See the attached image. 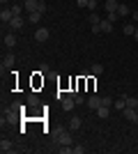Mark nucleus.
<instances>
[{
  "mask_svg": "<svg viewBox=\"0 0 138 154\" xmlns=\"http://www.w3.org/2000/svg\"><path fill=\"white\" fill-rule=\"evenodd\" d=\"M87 21H90L92 26H99V21H101V19H99L97 14H90V16H87Z\"/></svg>",
  "mask_w": 138,
  "mask_h": 154,
  "instance_id": "22",
  "label": "nucleus"
},
{
  "mask_svg": "<svg viewBox=\"0 0 138 154\" xmlns=\"http://www.w3.org/2000/svg\"><path fill=\"white\" fill-rule=\"evenodd\" d=\"M106 19L111 21V23H115V21H118V12H108V16H106Z\"/></svg>",
  "mask_w": 138,
  "mask_h": 154,
  "instance_id": "25",
  "label": "nucleus"
},
{
  "mask_svg": "<svg viewBox=\"0 0 138 154\" xmlns=\"http://www.w3.org/2000/svg\"><path fill=\"white\" fill-rule=\"evenodd\" d=\"M122 115L129 120V122H133V124H138V110L136 108H131V106H127L124 110H122Z\"/></svg>",
  "mask_w": 138,
  "mask_h": 154,
  "instance_id": "2",
  "label": "nucleus"
},
{
  "mask_svg": "<svg viewBox=\"0 0 138 154\" xmlns=\"http://www.w3.org/2000/svg\"><path fill=\"white\" fill-rule=\"evenodd\" d=\"M7 26L12 28V32H16V30H21V28H23V16H14L12 21H9V23H7Z\"/></svg>",
  "mask_w": 138,
  "mask_h": 154,
  "instance_id": "8",
  "label": "nucleus"
},
{
  "mask_svg": "<svg viewBox=\"0 0 138 154\" xmlns=\"http://www.w3.org/2000/svg\"><path fill=\"white\" fill-rule=\"evenodd\" d=\"M87 9H92V12H94V9H97V0H90V2H87Z\"/></svg>",
  "mask_w": 138,
  "mask_h": 154,
  "instance_id": "28",
  "label": "nucleus"
},
{
  "mask_svg": "<svg viewBox=\"0 0 138 154\" xmlns=\"http://www.w3.org/2000/svg\"><path fill=\"white\" fill-rule=\"evenodd\" d=\"M133 39H136V42H138V30H136V32H133Z\"/></svg>",
  "mask_w": 138,
  "mask_h": 154,
  "instance_id": "32",
  "label": "nucleus"
},
{
  "mask_svg": "<svg viewBox=\"0 0 138 154\" xmlns=\"http://www.w3.org/2000/svg\"><path fill=\"white\" fill-rule=\"evenodd\" d=\"M101 71H104V64H99V62H94V64H92V69H90V74H92V76H99V74H101Z\"/></svg>",
  "mask_w": 138,
  "mask_h": 154,
  "instance_id": "15",
  "label": "nucleus"
},
{
  "mask_svg": "<svg viewBox=\"0 0 138 154\" xmlns=\"http://www.w3.org/2000/svg\"><path fill=\"white\" fill-rule=\"evenodd\" d=\"M136 30H138V28H133L131 23H127V26L122 28V32H124V35H129V37H131V35H133V32H136Z\"/></svg>",
  "mask_w": 138,
  "mask_h": 154,
  "instance_id": "19",
  "label": "nucleus"
},
{
  "mask_svg": "<svg viewBox=\"0 0 138 154\" xmlns=\"http://www.w3.org/2000/svg\"><path fill=\"white\" fill-rule=\"evenodd\" d=\"M12 19H14L12 7H2V12H0V21H2V23H9Z\"/></svg>",
  "mask_w": 138,
  "mask_h": 154,
  "instance_id": "5",
  "label": "nucleus"
},
{
  "mask_svg": "<svg viewBox=\"0 0 138 154\" xmlns=\"http://www.w3.org/2000/svg\"><path fill=\"white\" fill-rule=\"evenodd\" d=\"M104 103V97H99V94H92L90 99H87V108H92V110H97L99 106Z\"/></svg>",
  "mask_w": 138,
  "mask_h": 154,
  "instance_id": "4",
  "label": "nucleus"
},
{
  "mask_svg": "<svg viewBox=\"0 0 138 154\" xmlns=\"http://www.w3.org/2000/svg\"><path fill=\"white\" fill-rule=\"evenodd\" d=\"M0 2H2V7H5V5H7V2H9V0H0Z\"/></svg>",
  "mask_w": 138,
  "mask_h": 154,
  "instance_id": "33",
  "label": "nucleus"
},
{
  "mask_svg": "<svg viewBox=\"0 0 138 154\" xmlns=\"http://www.w3.org/2000/svg\"><path fill=\"white\" fill-rule=\"evenodd\" d=\"M111 115V106H104V103H101V106H99L97 108V117H101V120H106V117Z\"/></svg>",
  "mask_w": 138,
  "mask_h": 154,
  "instance_id": "11",
  "label": "nucleus"
},
{
  "mask_svg": "<svg viewBox=\"0 0 138 154\" xmlns=\"http://www.w3.org/2000/svg\"><path fill=\"white\" fill-rule=\"evenodd\" d=\"M87 2H90V0H76V5H78V7H87Z\"/></svg>",
  "mask_w": 138,
  "mask_h": 154,
  "instance_id": "30",
  "label": "nucleus"
},
{
  "mask_svg": "<svg viewBox=\"0 0 138 154\" xmlns=\"http://www.w3.org/2000/svg\"><path fill=\"white\" fill-rule=\"evenodd\" d=\"M74 99H76V106H81V103H87V101H85V99H83V97H81V94H76V97H74Z\"/></svg>",
  "mask_w": 138,
  "mask_h": 154,
  "instance_id": "26",
  "label": "nucleus"
},
{
  "mask_svg": "<svg viewBox=\"0 0 138 154\" xmlns=\"http://www.w3.org/2000/svg\"><path fill=\"white\" fill-rule=\"evenodd\" d=\"M127 14H129V7L120 2V7H118V16H127Z\"/></svg>",
  "mask_w": 138,
  "mask_h": 154,
  "instance_id": "21",
  "label": "nucleus"
},
{
  "mask_svg": "<svg viewBox=\"0 0 138 154\" xmlns=\"http://www.w3.org/2000/svg\"><path fill=\"white\" fill-rule=\"evenodd\" d=\"M124 108H127V101H124V97H120L115 101V110H124Z\"/></svg>",
  "mask_w": 138,
  "mask_h": 154,
  "instance_id": "18",
  "label": "nucleus"
},
{
  "mask_svg": "<svg viewBox=\"0 0 138 154\" xmlns=\"http://www.w3.org/2000/svg\"><path fill=\"white\" fill-rule=\"evenodd\" d=\"M37 12H41V14L46 12V2H44V0H39V7H37Z\"/></svg>",
  "mask_w": 138,
  "mask_h": 154,
  "instance_id": "27",
  "label": "nucleus"
},
{
  "mask_svg": "<svg viewBox=\"0 0 138 154\" xmlns=\"http://www.w3.org/2000/svg\"><path fill=\"white\" fill-rule=\"evenodd\" d=\"M104 7H106V12H118L120 0H106V2H104Z\"/></svg>",
  "mask_w": 138,
  "mask_h": 154,
  "instance_id": "12",
  "label": "nucleus"
},
{
  "mask_svg": "<svg viewBox=\"0 0 138 154\" xmlns=\"http://www.w3.org/2000/svg\"><path fill=\"white\" fill-rule=\"evenodd\" d=\"M48 37H51V32H48V28H37V30H35V39H37L39 44H44V42H46Z\"/></svg>",
  "mask_w": 138,
  "mask_h": 154,
  "instance_id": "3",
  "label": "nucleus"
},
{
  "mask_svg": "<svg viewBox=\"0 0 138 154\" xmlns=\"http://www.w3.org/2000/svg\"><path fill=\"white\" fill-rule=\"evenodd\" d=\"M14 62H16V58H14L12 53H9V55H7V58L2 60V67H0V71H2V74H5L7 69H12V67H14Z\"/></svg>",
  "mask_w": 138,
  "mask_h": 154,
  "instance_id": "6",
  "label": "nucleus"
},
{
  "mask_svg": "<svg viewBox=\"0 0 138 154\" xmlns=\"http://www.w3.org/2000/svg\"><path fill=\"white\" fill-rule=\"evenodd\" d=\"M124 101H127V106H131V108H138V99H136V97L124 94Z\"/></svg>",
  "mask_w": 138,
  "mask_h": 154,
  "instance_id": "16",
  "label": "nucleus"
},
{
  "mask_svg": "<svg viewBox=\"0 0 138 154\" xmlns=\"http://www.w3.org/2000/svg\"><path fill=\"white\" fill-rule=\"evenodd\" d=\"M28 103H30V106H39V97L35 94V92H30V94H28Z\"/></svg>",
  "mask_w": 138,
  "mask_h": 154,
  "instance_id": "17",
  "label": "nucleus"
},
{
  "mask_svg": "<svg viewBox=\"0 0 138 154\" xmlns=\"http://www.w3.org/2000/svg\"><path fill=\"white\" fill-rule=\"evenodd\" d=\"M136 110H138V108H136Z\"/></svg>",
  "mask_w": 138,
  "mask_h": 154,
  "instance_id": "34",
  "label": "nucleus"
},
{
  "mask_svg": "<svg viewBox=\"0 0 138 154\" xmlns=\"http://www.w3.org/2000/svg\"><path fill=\"white\" fill-rule=\"evenodd\" d=\"M0 152H12V140L2 138V140H0Z\"/></svg>",
  "mask_w": 138,
  "mask_h": 154,
  "instance_id": "13",
  "label": "nucleus"
},
{
  "mask_svg": "<svg viewBox=\"0 0 138 154\" xmlns=\"http://www.w3.org/2000/svg\"><path fill=\"white\" fill-rule=\"evenodd\" d=\"M39 74H41V76H44V74H51V67H48L46 62H41V67H39Z\"/></svg>",
  "mask_w": 138,
  "mask_h": 154,
  "instance_id": "24",
  "label": "nucleus"
},
{
  "mask_svg": "<svg viewBox=\"0 0 138 154\" xmlns=\"http://www.w3.org/2000/svg\"><path fill=\"white\" fill-rule=\"evenodd\" d=\"M2 42H5L7 48H14V46H16V35H14V32H7L5 37H2Z\"/></svg>",
  "mask_w": 138,
  "mask_h": 154,
  "instance_id": "9",
  "label": "nucleus"
},
{
  "mask_svg": "<svg viewBox=\"0 0 138 154\" xmlns=\"http://www.w3.org/2000/svg\"><path fill=\"white\" fill-rule=\"evenodd\" d=\"M28 21H30V23H39L41 21V12H30L28 14Z\"/></svg>",
  "mask_w": 138,
  "mask_h": 154,
  "instance_id": "14",
  "label": "nucleus"
},
{
  "mask_svg": "<svg viewBox=\"0 0 138 154\" xmlns=\"http://www.w3.org/2000/svg\"><path fill=\"white\" fill-rule=\"evenodd\" d=\"M111 30H113V23L108 19H101V21H99V32H101V35H108Z\"/></svg>",
  "mask_w": 138,
  "mask_h": 154,
  "instance_id": "7",
  "label": "nucleus"
},
{
  "mask_svg": "<svg viewBox=\"0 0 138 154\" xmlns=\"http://www.w3.org/2000/svg\"><path fill=\"white\" fill-rule=\"evenodd\" d=\"M85 152V147H83V145H78V147H74V154H83Z\"/></svg>",
  "mask_w": 138,
  "mask_h": 154,
  "instance_id": "29",
  "label": "nucleus"
},
{
  "mask_svg": "<svg viewBox=\"0 0 138 154\" xmlns=\"http://www.w3.org/2000/svg\"><path fill=\"white\" fill-rule=\"evenodd\" d=\"M12 12H14V16H21V12H23V7L16 2V5H12Z\"/></svg>",
  "mask_w": 138,
  "mask_h": 154,
  "instance_id": "23",
  "label": "nucleus"
},
{
  "mask_svg": "<svg viewBox=\"0 0 138 154\" xmlns=\"http://www.w3.org/2000/svg\"><path fill=\"white\" fill-rule=\"evenodd\" d=\"M69 129H81V117H72L69 120Z\"/></svg>",
  "mask_w": 138,
  "mask_h": 154,
  "instance_id": "20",
  "label": "nucleus"
},
{
  "mask_svg": "<svg viewBox=\"0 0 138 154\" xmlns=\"http://www.w3.org/2000/svg\"><path fill=\"white\" fill-rule=\"evenodd\" d=\"M133 21H138V12H133Z\"/></svg>",
  "mask_w": 138,
  "mask_h": 154,
  "instance_id": "31",
  "label": "nucleus"
},
{
  "mask_svg": "<svg viewBox=\"0 0 138 154\" xmlns=\"http://www.w3.org/2000/svg\"><path fill=\"white\" fill-rule=\"evenodd\" d=\"M23 7H26V12H37V7H39V0H23Z\"/></svg>",
  "mask_w": 138,
  "mask_h": 154,
  "instance_id": "10",
  "label": "nucleus"
},
{
  "mask_svg": "<svg viewBox=\"0 0 138 154\" xmlns=\"http://www.w3.org/2000/svg\"><path fill=\"white\" fill-rule=\"evenodd\" d=\"M55 138H58L60 145H72V134H69L67 129H58V131H55Z\"/></svg>",
  "mask_w": 138,
  "mask_h": 154,
  "instance_id": "1",
  "label": "nucleus"
}]
</instances>
